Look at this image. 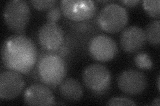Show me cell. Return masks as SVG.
Listing matches in <instances>:
<instances>
[{
    "instance_id": "obj_1",
    "label": "cell",
    "mask_w": 160,
    "mask_h": 106,
    "mask_svg": "<svg viewBox=\"0 0 160 106\" xmlns=\"http://www.w3.org/2000/svg\"><path fill=\"white\" fill-rule=\"evenodd\" d=\"M38 51L31 39L23 35L8 37L2 44V62L9 70L26 74L33 69L37 61Z\"/></svg>"
},
{
    "instance_id": "obj_2",
    "label": "cell",
    "mask_w": 160,
    "mask_h": 106,
    "mask_svg": "<svg viewBox=\"0 0 160 106\" xmlns=\"http://www.w3.org/2000/svg\"><path fill=\"white\" fill-rule=\"evenodd\" d=\"M68 67L66 61L54 53L45 54L38 64V73L42 82L49 87H56L65 79Z\"/></svg>"
},
{
    "instance_id": "obj_3",
    "label": "cell",
    "mask_w": 160,
    "mask_h": 106,
    "mask_svg": "<svg viewBox=\"0 0 160 106\" xmlns=\"http://www.w3.org/2000/svg\"><path fill=\"white\" fill-rule=\"evenodd\" d=\"M128 20L127 9L116 3L106 5L100 10L97 18L99 27L110 33L121 31L128 24Z\"/></svg>"
},
{
    "instance_id": "obj_4",
    "label": "cell",
    "mask_w": 160,
    "mask_h": 106,
    "mask_svg": "<svg viewBox=\"0 0 160 106\" xmlns=\"http://www.w3.org/2000/svg\"><path fill=\"white\" fill-rule=\"evenodd\" d=\"M30 15V7L24 0L9 1L5 5L3 12L4 21L8 28L19 34L24 31Z\"/></svg>"
},
{
    "instance_id": "obj_5",
    "label": "cell",
    "mask_w": 160,
    "mask_h": 106,
    "mask_svg": "<svg viewBox=\"0 0 160 106\" xmlns=\"http://www.w3.org/2000/svg\"><path fill=\"white\" fill-rule=\"evenodd\" d=\"M82 78L88 89L96 94L106 92L112 82V75L109 69L98 63L88 66L83 70Z\"/></svg>"
},
{
    "instance_id": "obj_6",
    "label": "cell",
    "mask_w": 160,
    "mask_h": 106,
    "mask_svg": "<svg viewBox=\"0 0 160 106\" xmlns=\"http://www.w3.org/2000/svg\"><path fill=\"white\" fill-rule=\"evenodd\" d=\"M59 7L62 14L74 21L92 18L96 12V6L91 0H62Z\"/></svg>"
},
{
    "instance_id": "obj_7",
    "label": "cell",
    "mask_w": 160,
    "mask_h": 106,
    "mask_svg": "<svg viewBox=\"0 0 160 106\" xmlns=\"http://www.w3.org/2000/svg\"><path fill=\"white\" fill-rule=\"evenodd\" d=\"M89 53L93 59L101 62L111 60L118 52L116 42L106 35L94 36L89 41Z\"/></svg>"
},
{
    "instance_id": "obj_8",
    "label": "cell",
    "mask_w": 160,
    "mask_h": 106,
    "mask_svg": "<svg viewBox=\"0 0 160 106\" xmlns=\"http://www.w3.org/2000/svg\"><path fill=\"white\" fill-rule=\"evenodd\" d=\"M117 82L120 90L130 95L142 93L148 85V80L144 73L133 69L123 71L118 76Z\"/></svg>"
},
{
    "instance_id": "obj_9",
    "label": "cell",
    "mask_w": 160,
    "mask_h": 106,
    "mask_svg": "<svg viewBox=\"0 0 160 106\" xmlns=\"http://www.w3.org/2000/svg\"><path fill=\"white\" fill-rule=\"evenodd\" d=\"M25 88V80L20 73L8 70L0 74V98L11 99L18 97Z\"/></svg>"
},
{
    "instance_id": "obj_10",
    "label": "cell",
    "mask_w": 160,
    "mask_h": 106,
    "mask_svg": "<svg viewBox=\"0 0 160 106\" xmlns=\"http://www.w3.org/2000/svg\"><path fill=\"white\" fill-rule=\"evenodd\" d=\"M38 38L42 48L48 51H55L63 44L64 33L58 23L47 22L39 28Z\"/></svg>"
},
{
    "instance_id": "obj_11",
    "label": "cell",
    "mask_w": 160,
    "mask_h": 106,
    "mask_svg": "<svg viewBox=\"0 0 160 106\" xmlns=\"http://www.w3.org/2000/svg\"><path fill=\"white\" fill-rule=\"evenodd\" d=\"M146 42L145 31L137 25H130L124 28L120 35V45L124 51L129 53L138 51Z\"/></svg>"
},
{
    "instance_id": "obj_12",
    "label": "cell",
    "mask_w": 160,
    "mask_h": 106,
    "mask_svg": "<svg viewBox=\"0 0 160 106\" xmlns=\"http://www.w3.org/2000/svg\"><path fill=\"white\" fill-rule=\"evenodd\" d=\"M24 102L29 105H53L56 104L55 97L47 85L32 84L25 90Z\"/></svg>"
},
{
    "instance_id": "obj_13",
    "label": "cell",
    "mask_w": 160,
    "mask_h": 106,
    "mask_svg": "<svg viewBox=\"0 0 160 106\" xmlns=\"http://www.w3.org/2000/svg\"><path fill=\"white\" fill-rule=\"evenodd\" d=\"M59 93L65 99L78 101L83 96V88L78 80L68 78L59 84Z\"/></svg>"
},
{
    "instance_id": "obj_14",
    "label": "cell",
    "mask_w": 160,
    "mask_h": 106,
    "mask_svg": "<svg viewBox=\"0 0 160 106\" xmlns=\"http://www.w3.org/2000/svg\"><path fill=\"white\" fill-rule=\"evenodd\" d=\"M159 20H153L147 25L145 34L146 41L153 45H158L160 42L159 37Z\"/></svg>"
},
{
    "instance_id": "obj_15",
    "label": "cell",
    "mask_w": 160,
    "mask_h": 106,
    "mask_svg": "<svg viewBox=\"0 0 160 106\" xmlns=\"http://www.w3.org/2000/svg\"><path fill=\"white\" fill-rule=\"evenodd\" d=\"M142 6L149 16L152 17H159V0H143L142 2Z\"/></svg>"
},
{
    "instance_id": "obj_16",
    "label": "cell",
    "mask_w": 160,
    "mask_h": 106,
    "mask_svg": "<svg viewBox=\"0 0 160 106\" xmlns=\"http://www.w3.org/2000/svg\"><path fill=\"white\" fill-rule=\"evenodd\" d=\"M134 62L137 67L142 70H149L152 68L153 62L146 53H139L135 57Z\"/></svg>"
},
{
    "instance_id": "obj_17",
    "label": "cell",
    "mask_w": 160,
    "mask_h": 106,
    "mask_svg": "<svg viewBox=\"0 0 160 106\" xmlns=\"http://www.w3.org/2000/svg\"><path fill=\"white\" fill-rule=\"evenodd\" d=\"M30 3L38 10H49L56 6V0H31Z\"/></svg>"
},
{
    "instance_id": "obj_18",
    "label": "cell",
    "mask_w": 160,
    "mask_h": 106,
    "mask_svg": "<svg viewBox=\"0 0 160 106\" xmlns=\"http://www.w3.org/2000/svg\"><path fill=\"white\" fill-rule=\"evenodd\" d=\"M62 16V12L60 7L55 6L51 9L48 10L46 13V18L48 22L56 23L58 20L61 19Z\"/></svg>"
},
{
    "instance_id": "obj_19",
    "label": "cell",
    "mask_w": 160,
    "mask_h": 106,
    "mask_svg": "<svg viewBox=\"0 0 160 106\" xmlns=\"http://www.w3.org/2000/svg\"><path fill=\"white\" fill-rule=\"evenodd\" d=\"M108 105H136L133 101L126 98L116 97L110 99L107 103Z\"/></svg>"
},
{
    "instance_id": "obj_20",
    "label": "cell",
    "mask_w": 160,
    "mask_h": 106,
    "mask_svg": "<svg viewBox=\"0 0 160 106\" xmlns=\"http://www.w3.org/2000/svg\"><path fill=\"white\" fill-rule=\"evenodd\" d=\"M121 2L128 7H135L140 2V1L139 0H124V1H121Z\"/></svg>"
},
{
    "instance_id": "obj_21",
    "label": "cell",
    "mask_w": 160,
    "mask_h": 106,
    "mask_svg": "<svg viewBox=\"0 0 160 106\" xmlns=\"http://www.w3.org/2000/svg\"><path fill=\"white\" fill-rule=\"evenodd\" d=\"M151 105H158V106H159V105H160V99H159V98H158L156 99H155L152 102V103L151 104Z\"/></svg>"
},
{
    "instance_id": "obj_22",
    "label": "cell",
    "mask_w": 160,
    "mask_h": 106,
    "mask_svg": "<svg viewBox=\"0 0 160 106\" xmlns=\"http://www.w3.org/2000/svg\"><path fill=\"white\" fill-rule=\"evenodd\" d=\"M158 89L159 92V76H158Z\"/></svg>"
}]
</instances>
